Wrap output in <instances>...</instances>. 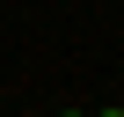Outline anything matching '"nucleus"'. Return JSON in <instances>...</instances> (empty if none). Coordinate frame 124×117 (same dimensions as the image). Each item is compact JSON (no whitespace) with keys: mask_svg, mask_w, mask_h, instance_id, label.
Segmentation results:
<instances>
[{"mask_svg":"<svg viewBox=\"0 0 124 117\" xmlns=\"http://www.w3.org/2000/svg\"><path fill=\"white\" fill-rule=\"evenodd\" d=\"M102 117H124V110H102Z\"/></svg>","mask_w":124,"mask_h":117,"instance_id":"obj_1","label":"nucleus"},{"mask_svg":"<svg viewBox=\"0 0 124 117\" xmlns=\"http://www.w3.org/2000/svg\"><path fill=\"white\" fill-rule=\"evenodd\" d=\"M73 117H80V110H73Z\"/></svg>","mask_w":124,"mask_h":117,"instance_id":"obj_2","label":"nucleus"}]
</instances>
